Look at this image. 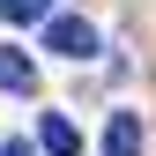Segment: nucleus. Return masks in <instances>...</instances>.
<instances>
[{
	"label": "nucleus",
	"mask_w": 156,
	"mask_h": 156,
	"mask_svg": "<svg viewBox=\"0 0 156 156\" xmlns=\"http://www.w3.org/2000/svg\"><path fill=\"white\" fill-rule=\"evenodd\" d=\"M0 156H37V149H23V141H0Z\"/></svg>",
	"instance_id": "423d86ee"
},
{
	"label": "nucleus",
	"mask_w": 156,
	"mask_h": 156,
	"mask_svg": "<svg viewBox=\"0 0 156 156\" xmlns=\"http://www.w3.org/2000/svg\"><path fill=\"white\" fill-rule=\"evenodd\" d=\"M0 89H8V97H30V89H37V67H30L15 45H0Z\"/></svg>",
	"instance_id": "20e7f679"
},
{
	"label": "nucleus",
	"mask_w": 156,
	"mask_h": 156,
	"mask_svg": "<svg viewBox=\"0 0 156 156\" xmlns=\"http://www.w3.org/2000/svg\"><path fill=\"white\" fill-rule=\"evenodd\" d=\"M104 156H141V119L134 112H112L104 119Z\"/></svg>",
	"instance_id": "f03ea898"
},
{
	"label": "nucleus",
	"mask_w": 156,
	"mask_h": 156,
	"mask_svg": "<svg viewBox=\"0 0 156 156\" xmlns=\"http://www.w3.org/2000/svg\"><path fill=\"white\" fill-rule=\"evenodd\" d=\"M45 45L60 52V60H89V52H97V30L82 23V15H45Z\"/></svg>",
	"instance_id": "f257e3e1"
},
{
	"label": "nucleus",
	"mask_w": 156,
	"mask_h": 156,
	"mask_svg": "<svg viewBox=\"0 0 156 156\" xmlns=\"http://www.w3.org/2000/svg\"><path fill=\"white\" fill-rule=\"evenodd\" d=\"M45 8H52V0H0V15H8V23H37Z\"/></svg>",
	"instance_id": "39448f33"
},
{
	"label": "nucleus",
	"mask_w": 156,
	"mask_h": 156,
	"mask_svg": "<svg viewBox=\"0 0 156 156\" xmlns=\"http://www.w3.org/2000/svg\"><path fill=\"white\" fill-rule=\"evenodd\" d=\"M37 149H45V156H74V149H82V134H74L60 112H45V119H37Z\"/></svg>",
	"instance_id": "7ed1b4c3"
}]
</instances>
